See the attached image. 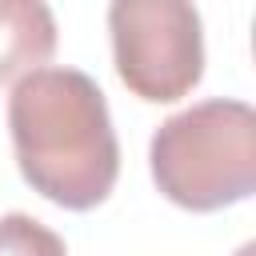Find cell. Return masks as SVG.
Masks as SVG:
<instances>
[{"label":"cell","instance_id":"6da1fadb","mask_svg":"<svg viewBox=\"0 0 256 256\" xmlns=\"http://www.w3.org/2000/svg\"><path fill=\"white\" fill-rule=\"evenodd\" d=\"M8 132L20 176L52 204L88 212L120 176V140L100 84L64 64H44L12 84Z\"/></svg>","mask_w":256,"mask_h":256},{"label":"cell","instance_id":"7a4b0ae2","mask_svg":"<svg viewBox=\"0 0 256 256\" xmlns=\"http://www.w3.org/2000/svg\"><path fill=\"white\" fill-rule=\"evenodd\" d=\"M156 188L188 212H220L256 192V112L244 100H200L168 116L148 144Z\"/></svg>","mask_w":256,"mask_h":256},{"label":"cell","instance_id":"3957f363","mask_svg":"<svg viewBox=\"0 0 256 256\" xmlns=\"http://www.w3.org/2000/svg\"><path fill=\"white\" fill-rule=\"evenodd\" d=\"M112 60L132 96L172 104L204 76V24L184 0H116L108 4Z\"/></svg>","mask_w":256,"mask_h":256},{"label":"cell","instance_id":"277c9868","mask_svg":"<svg viewBox=\"0 0 256 256\" xmlns=\"http://www.w3.org/2000/svg\"><path fill=\"white\" fill-rule=\"evenodd\" d=\"M56 52V16L44 0H0V84L48 64Z\"/></svg>","mask_w":256,"mask_h":256},{"label":"cell","instance_id":"5b68a950","mask_svg":"<svg viewBox=\"0 0 256 256\" xmlns=\"http://www.w3.org/2000/svg\"><path fill=\"white\" fill-rule=\"evenodd\" d=\"M0 256H68L64 240L28 212L0 216Z\"/></svg>","mask_w":256,"mask_h":256},{"label":"cell","instance_id":"8992f818","mask_svg":"<svg viewBox=\"0 0 256 256\" xmlns=\"http://www.w3.org/2000/svg\"><path fill=\"white\" fill-rule=\"evenodd\" d=\"M252 252H256V248H252V244H244V248H240L236 256H252Z\"/></svg>","mask_w":256,"mask_h":256}]
</instances>
